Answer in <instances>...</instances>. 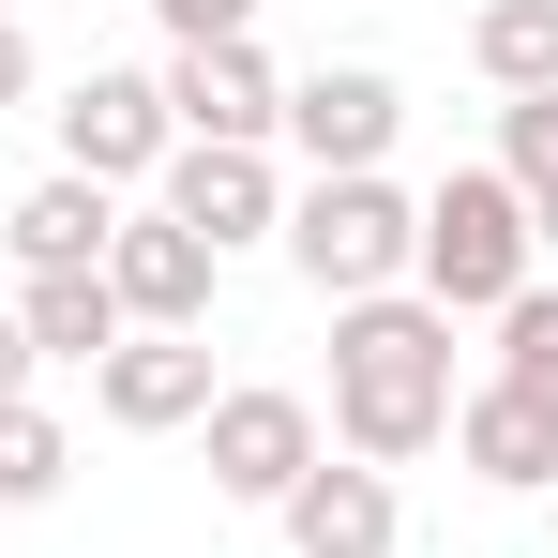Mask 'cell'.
<instances>
[{"label": "cell", "mask_w": 558, "mask_h": 558, "mask_svg": "<svg viewBox=\"0 0 558 558\" xmlns=\"http://www.w3.org/2000/svg\"><path fill=\"white\" fill-rule=\"evenodd\" d=\"M332 438L363 468H408V453L453 438V317L423 287L332 302Z\"/></svg>", "instance_id": "6da1fadb"}, {"label": "cell", "mask_w": 558, "mask_h": 558, "mask_svg": "<svg viewBox=\"0 0 558 558\" xmlns=\"http://www.w3.org/2000/svg\"><path fill=\"white\" fill-rule=\"evenodd\" d=\"M529 196L498 182V167H453V182L423 196V242H408V272H423V302L438 317H498L513 287H529Z\"/></svg>", "instance_id": "7a4b0ae2"}, {"label": "cell", "mask_w": 558, "mask_h": 558, "mask_svg": "<svg viewBox=\"0 0 558 558\" xmlns=\"http://www.w3.org/2000/svg\"><path fill=\"white\" fill-rule=\"evenodd\" d=\"M287 272L317 287V302H377V287H408V242H423V196H392L363 167V182H302L287 196Z\"/></svg>", "instance_id": "3957f363"}, {"label": "cell", "mask_w": 558, "mask_h": 558, "mask_svg": "<svg viewBox=\"0 0 558 558\" xmlns=\"http://www.w3.org/2000/svg\"><path fill=\"white\" fill-rule=\"evenodd\" d=\"M196 438H211V498H242V513H272L287 483L332 453V438H317V392H287V377H227Z\"/></svg>", "instance_id": "277c9868"}, {"label": "cell", "mask_w": 558, "mask_h": 558, "mask_svg": "<svg viewBox=\"0 0 558 558\" xmlns=\"http://www.w3.org/2000/svg\"><path fill=\"white\" fill-rule=\"evenodd\" d=\"M46 121H61V167H76V182H151V167H167V151H182V136H167V76H76V92L46 106Z\"/></svg>", "instance_id": "5b68a950"}, {"label": "cell", "mask_w": 558, "mask_h": 558, "mask_svg": "<svg viewBox=\"0 0 558 558\" xmlns=\"http://www.w3.org/2000/svg\"><path fill=\"white\" fill-rule=\"evenodd\" d=\"M392 121H408V92L377 76V61H317V76H287V151L317 167V182H363L377 151H392Z\"/></svg>", "instance_id": "8992f818"}, {"label": "cell", "mask_w": 558, "mask_h": 558, "mask_svg": "<svg viewBox=\"0 0 558 558\" xmlns=\"http://www.w3.org/2000/svg\"><path fill=\"white\" fill-rule=\"evenodd\" d=\"M287 121V76L257 61V31L242 46H167V136H196V151H272Z\"/></svg>", "instance_id": "52a82bcc"}, {"label": "cell", "mask_w": 558, "mask_h": 558, "mask_svg": "<svg viewBox=\"0 0 558 558\" xmlns=\"http://www.w3.org/2000/svg\"><path fill=\"white\" fill-rule=\"evenodd\" d=\"M211 242L196 227H167V211H121L106 227V302H121V332H196L211 317Z\"/></svg>", "instance_id": "ba28073f"}, {"label": "cell", "mask_w": 558, "mask_h": 558, "mask_svg": "<svg viewBox=\"0 0 558 558\" xmlns=\"http://www.w3.org/2000/svg\"><path fill=\"white\" fill-rule=\"evenodd\" d=\"M151 211H167V227H196V242H211V257H242V242H272L287 227V182H272V151H167V167H151Z\"/></svg>", "instance_id": "9c48e42d"}, {"label": "cell", "mask_w": 558, "mask_h": 558, "mask_svg": "<svg viewBox=\"0 0 558 558\" xmlns=\"http://www.w3.org/2000/svg\"><path fill=\"white\" fill-rule=\"evenodd\" d=\"M211 392H227V377H211L196 332H121V348L92 363V408L121 423V438H182V423H211Z\"/></svg>", "instance_id": "30bf717a"}, {"label": "cell", "mask_w": 558, "mask_h": 558, "mask_svg": "<svg viewBox=\"0 0 558 558\" xmlns=\"http://www.w3.org/2000/svg\"><path fill=\"white\" fill-rule=\"evenodd\" d=\"M272 529H287V558H392V544H408V498H392V468H363V453L332 468V453H317L272 498Z\"/></svg>", "instance_id": "8fae6325"}, {"label": "cell", "mask_w": 558, "mask_h": 558, "mask_svg": "<svg viewBox=\"0 0 558 558\" xmlns=\"http://www.w3.org/2000/svg\"><path fill=\"white\" fill-rule=\"evenodd\" d=\"M453 453H468V483H498V498H558V423L529 408V392H453Z\"/></svg>", "instance_id": "7c38bea8"}, {"label": "cell", "mask_w": 558, "mask_h": 558, "mask_svg": "<svg viewBox=\"0 0 558 558\" xmlns=\"http://www.w3.org/2000/svg\"><path fill=\"white\" fill-rule=\"evenodd\" d=\"M106 227H121V196H106V182H76V167H46V182L0 211L15 272H106Z\"/></svg>", "instance_id": "4fadbf2b"}, {"label": "cell", "mask_w": 558, "mask_h": 558, "mask_svg": "<svg viewBox=\"0 0 558 558\" xmlns=\"http://www.w3.org/2000/svg\"><path fill=\"white\" fill-rule=\"evenodd\" d=\"M15 332H31V363H106L121 302H106V272H31L15 287Z\"/></svg>", "instance_id": "5bb4252c"}, {"label": "cell", "mask_w": 558, "mask_h": 558, "mask_svg": "<svg viewBox=\"0 0 558 558\" xmlns=\"http://www.w3.org/2000/svg\"><path fill=\"white\" fill-rule=\"evenodd\" d=\"M468 61L498 76V106L558 92V0H483V15H468Z\"/></svg>", "instance_id": "9a60e30c"}, {"label": "cell", "mask_w": 558, "mask_h": 558, "mask_svg": "<svg viewBox=\"0 0 558 558\" xmlns=\"http://www.w3.org/2000/svg\"><path fill=\"white\" fill-rule=\"evenodd\" d=\"M498 392H529V408L558 423V287H544V272L498 302Z\"/></svg>", "instance_id": "2e32d148"}, {"label": "cell", "mask_w": 558, "mask_h": 558, "mask_svg": "<svg viewBox=\"0 0 558 558\" xmlns=\"http://www.w3.org/2000/svg\"><path fill=\"white\" fill-rule=\"evenodd\" d=\"M498 182L529 196V242L558 227V92H513L498 106Z\"/></svg>", "instance_id": "e0dca14e"}, {"label": "cell", "mask_w": 558, "mask_h": 558, "mask_svg": "<svg viewBox=\"0 0 558 558\" xmlns=\"http://www.w3.org/2000/svg\"><path fill=\"white\" fill-rule=\"evenodd\" d=\"M61 483H76V438H61V423L15 392V408H0V513H46Z\"/></svg>", "instance_id": "ac0fdd59"}, {"label": "cell", "mask_w": 558, "mask_h": 558, "mask_svg": "<svg viewBox=\"0 0 558 558\" xmlns=\"http://www.w3.org/2000/svg\"><path fill=\"white\" fill-rule=\"evenodd\" d=\"M151 31H167V46H242L257 0H151Z\"/></svg>", "instance_id": "d6986e66"}, {"label": "cell", "mask_w": 558, "mask_h": 558, "mask_svg": "<svg viewBox=\"0 0 558 558\" xmlns=\"http://www.w3.org/2000/svg\"><path fill=\"white\" fill-rule=\"evenodd\" d=\"M31 76H46V61H31V31L0 15V106H31Z\"/></svg>", "instance_id": "ffe728a7"}, {"label": "cell", "mask_w": 558, "mask_h": 558, "mask_svg": "<svg viewBox=\"0 0 558 558\" xmlns=\"http://www.w3.org/2000/svg\"><path fill=\"white\" fill-rule=\"evenodd\" d=\"M15 392H31V332L0 317V408H15Z\"/></svg>", "instance_id": "44dd1931"}, {"label": "cell", "mask_w": 558, "mask_h": 558, "mask_svg": "<svg viewBox=\"0 0 558 558\" xmlns=\"http://www.w3.org/2000/svg\"><path fill=\"white\" fill-rule=\"evenodd\" d=\"M544 544H558V498H544Z\"/></svg>", "instance_id": "7402d4cb"}, {"label": "cell", "mask_w": 558, "mask_h": 558, "mask_svg": "<svg viewBox=\"0 0 558 558\" xmlns=\"http://www.w3.org/2000/svg\"><path fill=\"white\" fill-rule=\"evenodd\" d=\"M0 15H15V0H0Z\"/></svg>", "instance_id": "603a6c76"}]
</instances>
